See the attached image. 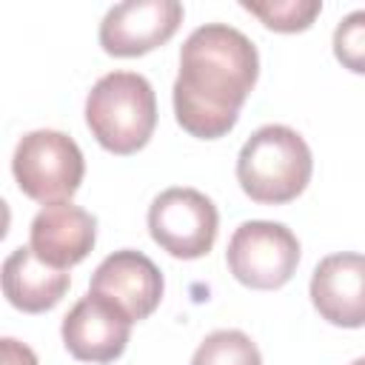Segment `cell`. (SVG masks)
<instances>
[{
	"label": "cell",
	"mask_w": 365,
	"mask_h": 365,
	"mask_svg": "<svg viewBox=\"0 0 365 365\" xmlns=\"http://www.w3.org/2000/svg\"><path fill=\"white\" fill-rule=\"evenodd\" d=\"M225 262L234 279L248 288H282L299 265V240L282 222L248 220L231 234Z\"/></svg>",
	"instance_id": "5b68a950"
},
{
	"label": "cell",
	"mask_w": 365,
	"mask_h": 365,
	"mask_svg": "<svg viewBox=\"0 0 365 365\" xmlns=\"http://www.w3.org/2000/svg\"><path fill=\"white\" fill-rule=\"evenodd\" d=\"M97 240V220L74 205V202H54L37 211L29 228V245L31 251L54 265V268H71L83 262Z\"/></svg>",
	"instance_id": "8fae6325"
},
{
	"label": "cell",
	"mask_w": 365,
	"mask_h": 365,
	"mask_svg": "<svg viewBox=\"0 0 365 365\" xmlns=\"http://www.w3.org/2000/svg\"><path fill=\"white\" fill-rule=\"evenodd\" d=\"M0 365H37V356L29 345L6 336L0 339Z\"/></svg>",
	"instance_id": "2e32d148"
},
{
	"label": "cell",
	"mask_w": 365,
	"mask_h": 365,
	"mask_svg": "<svg viewBox=\"0 0 365 365\" xmlns=\"http://www.w3.org/2000/svg\"><path fill=\"white\" fill-rule=\"evenodd\" d=\"M334 54L348 71L365 74V9L351 11L336 23Z\"/></svg>",
	"instance_id": "9a60e30c"
},
{
	"label": "cell",
	"mask_w": 365,
	"mask_h": 365,
	"mask_svg": "<svg viewBox=\"0 0 365 365\" xmlns=\"http://www.w3.org/2000/svg\"><path fill=\"white\" fill-rule=\"evenodd\" d=\"M11 171L17 180V188L43 202H68L74 191L83 182L86 163L80 145L54 128H37L20 137L14 157H11Z\"/></svg>",
	"instance_id": "277c9868"
},
{
	"label": "cell",
	"mask_w": 365,
	"mask_h": 365,
	"mask_svg": "<svg viewBox=\"0 0 365 365\" xmlns=\"http://www.w3.org/2000/svg\"><path fill=\"white\" fill-rule=\"evenodd\" d=\"M351 365H365V356H359V359H354Z\"/></svg>",
	"instance_id": "e0dca14e"
},
{
	"label": "cell",
	"mask_w": 365,
	"mask_h": 365,
	"mask_svg": "<svg viewBox=\"0 0 365 365\" xmlns=\"http://www.w3.org/2000/svg\"><path fill=\"white\" fill-rule=\"evenodd\" d=\"M94 294L114 302L131 322H140L154 314L163 299V274L143 251H114L91 274Z\"/></svg>",
	"instance_id": "9c48e42d"
},
{
	"label": "cell",
	"mask_w": 365,
	"mask_h": 365,
	"mask_svg": "<svg viewBox=\"0 0 365 365\" xmlns=\"http://www.w3.org/2000/svg\"><path fill=\"white\" fill-rule=\"evenodd\" d=\"M240 6L274 31H305L322 11L319 0H242Z\"/></svg>",
	"instance_id": "5bb4252c"
},
{
	"label": "cell",
	"mask_w": 365,
	"mask_h": 365,
	"mask_svg": "<svg viewBox=\"0 0 365 365\" xmlns=\"http://www.w3.org/2000/svg\"><path fill=\"white\" fill-rule=\"evenodd\" d=\"M68 285V274L43 262L31 245L14 248L3 262V294L17 311L43 314L54 308L66 297Z\"/></svg>",
	"instance_id": "7c38bea8"
},
{
	"label": "cell",
	"mask_w": 365,
	"mask_h": 365,
	"mask_svg": "<svg viewBox=\"0 0 365 365\" xmlns=\"http://www.w3.org/2000/svg\"><path fill=\"white\" fill-rule=\"evenodd\" d=\"M257 74V46L240 29L225 23L194 29L180 48V74L174 80L177 123L200 140L228 134Z\"/></svg>",
	"instance_id": "6da1fadb"
},
{
	"label": "cell",
	"mask_w": 365,
	"mask_h": 365,
	"mask_svg": "<svg viewBox=\"0 0 365 365\" xmlns=\"http://www.w3.org/2000/svg\"><path fill=\"white\" fill-rule=\"evenodd\" d=\"M314 171V157L299 131L288 125L257 128L237 157L240 188L262 205L297 200Z\"/></svg>",
	"instance_id": "7a4b0ae2"
},
{
	"label": "cell",
	"mask_w": 365,
	"mask_h": 365,
	"mask_svg": "<svg viewBox=\"0 0 365 365\" xmlns=\"http://www.w3.org/2000/svg\"><path fill=\"white\" fill-rule=\"evenodd\" d=\"M63 345L80 362L117 359L131 336V319L106 297L88 291L63 317Z\"/></svg>",
	"instance_id": "ba28073f"
},
{
	"label": "cell",
	"mask_w": 365,
	"mask_h": 365,
	"mask_svg": "<svg viewBox=\"0 0 365 365\" xmlns=\"http://www.w3.org/2000/svg\"><path fill=\"white\" fill-rule=\"evenodd\" d=\"M177 0H125L106 11L100 23V46L114 57H140L168 43L182 23Z\"/></svg>",
	"instance_id": "52a82bcc"
},
{
	"label": "cell",
	"mask_w": 365,
	"mask_h": 365,
	"mask_svg": "<svg viewBox=\"0 0 365 365\" xmlns=\"http://www.w3.org/2000/svg\"><path fill=\"white\" fill-rule=\"evenodd\" d=\"M311 302L339 328L365 325V254L342 251L319 259L311 274Z\"/></svg>",
	"instance_id": "30bf717a"
},
{
	"label": "cell",
	"mask_w": 365,
	"mask_h": 365,
	"mask_svg": "<svg viewBox=\"0 0 365 365\" xmlns=\"http://www.w3.org/2000/svg\"><path fill=\"white\" fill-rule=\"evenodd\" d=\"M217 205L197 188H165L148 208L151 240L180 259L205 257L217 240Z\"/></svg>",
	"instance_id": "8992f818"
},
{
	"label": "cell",
	"mask_w": 365,
	"mask_h": 365,
	"mask_svg": "<svg viewBox=\"0 0 365 365\" xmlns=\"http://www.w3.org/2000/svg\"><path fill=\"white\" fill-rule=\"evenodd\" d=\"M191 365H262V356H259L257 342L248 334L222 328V331L208 334L197 345Z\"/></svg>",
	"instance_id": "4fadbf2b"
},
{
	"label": "cell",
	"mask_w": 365,
	"mask_h": 365,
	"mask_svg": "<svg viewBox=\"0 0 365 365\" xmlns=\"http://www.w3.org/2000/svg\"><path fill=\"white\" fill-rule=\"evenodd\" d=\"M86 123L94 140L111 154L140 151L157 125V97L137 71L103 74L86 97Z\"/></svg>",
	"instance_id": "3957f363"
}]
</instances>
